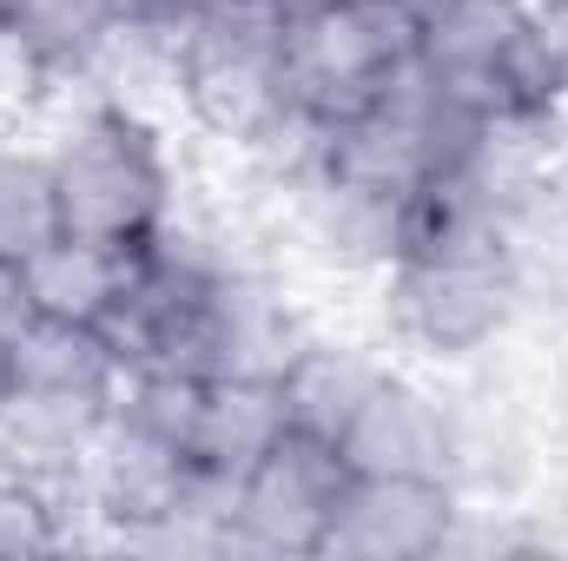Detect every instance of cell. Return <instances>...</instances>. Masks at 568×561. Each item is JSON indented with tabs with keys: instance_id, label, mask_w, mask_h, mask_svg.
<instances>
[{
	"instance_id": "e0dca14e",
	"label": "cell",
	"mask_w": 568,
	"mask_h": 561,
	"mask_svg": "<svg viewBox=\"0 0 568 561\" xmlns=\"http://www.w3.org/2000/svg\"><path fill=\"white\" fill-rule=\"evenodd\" d=\"M13 397V350H7V337H0V404Z\"/></svg>"
},
{
	"instance_id": "3957f363",
	"label": "cell",
	"mask_w": 568,
	"mask_h": 561,
	"mask_svg": "<svg viewBox=\"0 0 568 561\" xmlns=\"http://www.w3.org/2000/svg\"><path fill=\"white\" fill-rule=\"evenodd\" d=\"M47 165L60 192V232L113 238V245H152L165 232L172 172L145 120L100 106L47 152Z\"/></svg>"
},
{
	"instance_id": "9a60e30c",
	"label": "cell",
	"mask_w": 568,
	"mask_h": 561,
	"mask_svg": "<svg viewBox=\"0 0 568 561\" xmlns=\"http://www.w3.org/2000/svg\"><path fill=\"white\" fill-rule=\"evenodd\" d=\"M529 20H536V40H542V53L568 93V0H529Z\"/></svg>"
},
{
	"instance_id": "52a82bcc",
	"label": "cell",
	"mask_w": 568,
	"mask_h": 561,
	"mask_svg": "<svg viewBox=\"0 0 568 561\" xmlns=\"http://www.w3.org/2000/svg\"><path fill=\"white\" fill-rule=\"evenodd\" d=\"M456 489L424 476H351L324 555L337 561H424L449 542Z\"/></svg>"
},
{
	"instance_id": "5bb4252c",
	"label": "cell",
	"mask_w": 568,
	"mask_h": 561,
	"mask_svg": "<svg viewBox=\"0 0 568 561\" xmlns=\"http://www.w3.org/2000/svg\"><path fill=\"white\" fill-rule=\"evenodd\" d=\"M53 549V509L27 476H0V555Z\"/></svg>"
},
{
	"instance_id": "4fadbf2b",
	"label": "cell",
	"mask_w": 568,
	"mask_h": 561,
	"mask_svg": "<svg viewBox=\"0 0 568 561\" xmlns=\"http://www.w3.org/2000/svg\"><path fill=\"white\" fill-rule=\"evenodd\" d=\"M60 238V192L53 165L27 152H0V258L27 265L40 245Z\"/></svg>"
},
{
	"instance_id": "7c38bea8",
	"label": "cell",
	"mask_w": 568,
	"mask_h": 561,
	"mask_svg": "<svg viewBox=\"0 0 568 561\" xmlns=\"http://www.w3.org/2000/svg\"><path fill=\"white\" fill-rule=\"evenodd\" d=\"M371 364H357L351 350H337V344H297V357L278 370L284 384V410H291V422L297 429H317V436H344V422H351V410H357V397L371 390Z\"/></svg>"
},
{
	"instance_id": "30bf717a",
	"label": "cell",
	"mask_w": 568,
	"mask_h": 561,
	"mask_svg": "<svg viewBox=\"0 0 568 561\" xmlns=\"http://www.w3.org/2000/svg\"><path fill=\"white\" fill-rule=\"evenodd\" d=\"M13 390L20 397H120L126 364L106 344V330L60 324V317H27L13 337Z\"/></svg>"
},
{
	"instance_id": "ba28073f",
	"label": "cell",
	"mask_w": 568,
	"mask_h": 561,
	"mask_svg": "<svg viewBox=\"0 0 568 561\" xmlns=\"http://www.w3.org/2000/svg\"><path fill=\"white\" fill-rule=\"evenodd\" d=\"M291 429L284 410V384L278 377H252V370H219V377H199V397H192V422H185V469L205 476V482H225L239 489V476Z\"/></svg>"
},
{
	"instance_id": "277c9868",
	"label": "cell",
	"mask_w": 568,
	"mask_h": 561,
	"mask_svg": "<svg viewBox=\"0 0 568 561\" xmlns=\"http://www.w3.org/2000/svg\"><path fill=\"white\" fill-rule=\"evenodd\" d=\"M516 310V272L503 232L410 245L390 258V324L429 357L483 350Z\"/></svg>"
},
{
	"instance_id": "9c48e42d",
	"label": "cell",
	"mask_w": 568,
	"mask_h": 561,
	"mask_svg": "<svg viewBox=\"0 0 568 561\" xmlns=\"http://www.w3.org/2000/svg\"><path fill=\"white\" fill-rule=\"evenodd\" d=\"M145 258L152 245H113V238H80V232H60L53 245H40L20 284H27V304L33 317H60V324H87V330H106L113 310L133 297V284L145 278Z\"/></svg>"
},
{
	"instance_id": "2e32d148",
	"label": "cell",
	"mask_w": 568,
	"mask_h": 561,
	"mask_svg": "<svg viewBox=\"0 0 568 561\" xmlns=\"http://www.w3.org/2000/svg\"><path fill=\"white\" fill-rule=\"evenodd\" d=\"M27 317H33V304H27L20 265H7V258H0V337H13V330H20Z\"/></svg>"
},
{
	"instance_id": "ac0fdd59",
	"label": "cell",
	"mask_w": 568,
	"mask_h": 561,
	"mask_svg": "<svg viewBox=\"0 0 568 561\" xmlns=\"http://www.w3.org/2000/svg\"><path fill=\"white\" fill-rule=\"evenodd\" d=\"M284 13H304V7H331V0H278Z\"/></svg>"
},
{
	"instance_id": "8992f818",
	"label": "cell",
	"mask_w": 568,
	"mask_h": 561,
	"mask_svg": "<svg viewBox=\"0 0 568 561\" xmlns=\"http://www.w3.org/2000/svg\"><path fill=\"white\" fill-rule=\"evenodd\" d=\"M351 476H424V482H456V429L443 417V404L424 384L377 370L371 390L357 397V410L337 436Z\"/></svg>"
},
{
	"instance_id": "7a4b0ae2",
	"label": "cell",
	"mask_w": 568,
	"mask_h": 561,
	"mask_svg": "<svg viewBox=\"0 0 568 561\" xmlns=\"http://www.w3.org/2000/svg\"><path fill=\"white\" fill-rule=\"evenodd\" d=\"M417 67L483 126H529L568 93L536 40L529 0H424L417 7Z\"/></svg>"
},
{
	"instance_id": "ffe728a7",
	"label": "cell",
	"mask_w": 568,
	"mask_h": 561,
	"mask_svg": "<svg viewBox=\"0 0 568 561\" xmlns=\"http://www.w3.org/2000/svg\"><path fill=\"white\" fill-rule=\"evenodd\" d=\"M410 7H424V0H410Z\"/></svg>"
},
{
	"instance_id": "d6986e66",
	"label": "cell",
	"mask_w": 568,
	"mask_h": 561,
	"mask_svg": "<svg viewBox=\"0 0 568 561\" xmlns=\"http://www.w3.org/2000/svg\"><path fill=\"white\" fill-rule=\"evenodd\" d=\"M7 7H13V0H0V20H7Z\"/></svg>"
},
{
	"instance_id": "8fae6325",
	"label": "cell",
	"mask_w": 568,
	"mask_h": 561,
	"mask_svg": "<svg viewBox=\"0 0 568 561\" xmlns=\"http://www.w3.org/2000/svg\"><path fill=\"white\" fill-rule=\"evenodd\" d=\"M126 13L133 0H13L0 20V40L40 67H80L113 33H126Z\"/></svg>"
},
{
	"instance_id": "6da1fadb",
	"label": "cell",
	"mask_w": 568,
	"mask_h": 561,
	"mask_svg": "<svg viewBox=\"0 0 568 561\" xmlns=\"http://www.w3.org/2000/svg\"><path fill=\"white\" fill-rule=\"evenodd\" d=\"M278 67L304 133L364 120L417 67V7L410 0H331V7L284 13Z\"/></svg>"
},
{
	"instance_id": "5b68a950",
	"label": "cell",
	"mask_w": 568,
	"mask_h": 561,
	"mask_svg": "<svg viewBox=\"0 0 568 561\" xmlns=\"http://www.w3.org/2000/svg\"><path fill=\"white\" fill-rule=\"evenodd\" d=\"M351 489V462L317 429H284L278 442L239 476L232 489V536L265 555H324V536L337 522V502Z\"/></svg>"
}]
</instances>
